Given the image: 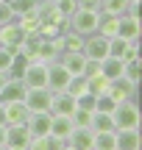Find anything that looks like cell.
Returning <instances> with one entry per match:
<instances>
[{
  "mask_svg": "<svg viewBox=\"0 0 142 150\" xmlns=\"http://www.w3.org/2000/svg\"><path fill=\"white\" fill-rule=\"evenodd\" d=\"M111 122H114V131H120V128H139L142 125V114H139L137 100L117 103L114 111H111Z\"/></svg>",
  "mask_w": 142,
  "mask_h": 150,
  "instance_id": "cell-1",
  "label": "cell"
},
{
  "mask_svg": "<svg viewBox=\"0 0 142 150\" xmlns=\"http://www.w3.org/2000/svg\"><path fill=\"white\" fill-rule=\"evenodd\" d=\"M67 22H70V31L81 33V36H89V33H95V31H98L100 11H98V8H81V6H78Z\"/></svg>",
  "mask_w": 142,
  "mask_h": 150,
  "instance_id": "cell-2",
  "label": "cell"
},
{
  "mask_svg": "<svg viewBox=\"0 0 142 150\" xmlns=\"http://www.w3.org/2000/svg\"><path fill=\"white\" fill-rule=\"evenodd\" d=\"M22 39H25V31L20 28V22H17V20L0 25V47H6L9 53H20Z\"/></svg>",
  "mask_w": 142,
  "mask_h": 150,
  "instance_id": "cell-3",
  "label": "cell"
},
{
  "mask_svg": "<svg viewBox=\"0 0 142 150\" xmlns=\"http://www.w3.org/2000/svg\"><path fill=\"white\" fill-rule=\"evenodd\" d=\"M84 56H87L89 61L109 59V39L100 36V33H89V36H84Z\"/></svg>",
  "mask_w": 142,
  "mask_h": 150,
  "instance_id": "cell-4",
  "label": "cell"
},
{
  "mask_svg": "<svg viewBox=\"0 0 142 150\" xmlns=\"http://www.w3.org/2000/svg\"><path fill=\"white\" fill-rule=\"evenodd\" d=\"M50 97H53V92L50 89H25V97H22V103H25V108L31 114L36 111H50Z\"/></svg>",
  "mask_w": 142,
  "mask_h": 150,
  "instance_id": "cell-5",
  "label": "cell"
},
{
  "mask_svg": "<svg viewBox=\"0 0 142 150\" xmlns=\"http://www.w3.org/2000/svg\"><path fill=\"white\" fill-rule=\"evenodd\" d=\"M137 89H139L137 83H131V81H126V78H117V81H109L106 95L114 103H126V100H137Z\"/></svg>",
  "mask_w": 142,
  "mask_h": 150,
  "instance_id": "cell-6",
  "label": "cell"
},
{
  "mask_svg": "<svg viewBox=\"0 0 142 150\" xmlns=\"http://www.w3.org/2000/svg\"><path fill=\"white\" fill-rule=\"evenodd\" d=\"M22 83L28 86V89H48V64H42V61H31V64L25 67V72H22Z\"/></svg>",
  "mask_w": 142,
  "mask_h": 150,
  "instance_id": "cell-7",
  "label": "cell"
},
{
  "mask_svg": "<svg viewBox=\"0 0 142 150\" xmlns=\"http://www.w3.org/2000/svg\"><path fill=\"white\" fill-rule=\"evenodd\" d=\"M31 131H28V125H6V145L11 150H28L31 145Z\"/></svg>",
  "mask_w": 142,
  "mask_h": 150,
  "instance_id": "cell-8",
  "label": "cell"
},
{
  "mask_svg": "<svg viewBox=\"0 0 142 150\" xmlns=\"http://www.w3.org/2000/svg\"><path fill=\"white\" fill-rule=\"evenodd\" d=\"M117 36L126 39V42H139V36H142V22H139V17L123 14L120 20H117Z\"/></svg>",
  "mask_w": 142,
  "mask_h": 150,
  "instance_id": "cell-9",
  "label": "cell"
},
{
  "mask_svg": "<svg viewBox=\"0 0 142 150\" xmlns=\"http://www.w3.org/2000/svg\"><path fill=\"white\" fill-rule=\"evenodd\" d=\"M25 89L28 86L22 83V78H6L3 81V86H0V103H17V100H22L25 97Z\"/></svg>",
  "mask_w": 142,
  "mask_h": 150,
  "instance_id": "cell-10",
  "label": "cell"
},
{
  "mask_svg": "<svg viewBox=\"0 0 142 150\" xmlns=\"http://www.w3.org/2000/svg\"><path fill=\"white\" fill-rule=\"evenodd\" d=\"M139 147H142L139 128H120V131H114V150H139Z\"/></svg>",
  "mask_w": 142,
  "mask_h": 150,
  "instance_id": "cell-11",
  "label": "cell"
},
{
  "mask_svg": "<svg viewBox=\"0 0 142 150\" xmlns=\"http://www.w3.org/2000/svg\"><path fill=\"white\" fill-rule=\"evenodd\" d=\"M50 120H53V114L50 111H36V114H28V131H31L33 139H39V136H48L50 134Z\"/></svg>",
  "mask_w": 142,
  "mask_h": 150,
  "instance_id": "cell-12",
  "label": "cell"
},
{
  "mask_svg": "<svg viewBox=\"0 0 142 150\" xmlns=\"http://www.w3.org/2000/svg\"><path fill=\"white\" fill-rule=\"evenodd\" d=\"M67 81H70V72L59 64V59L50 61V64H48V89L50 92H64Z\"/></svg>",
  "mask_w": 142,
  "mask_h": 150,
  "instance_id": "cell-13",
  "label": "cell"
},
{
  "mask_svg": "<svg viewBox=\"0 0 142 150\" xmlns=\"http://www.w3.org/2000/svg\"><path fill=\"white\" fill-rule=\"evenodd\" d=\"M72 111H75V97L67 95V92H53V97H50V114L70 117Z\"/></svg>",
  "mask_w": 142,
  "mask_h": 150,
  "instance_id": "cell-14",
  "label": "cell"
},
{
  "mask_svg": "<svg viewBox=\"0 0 142 150\" xmlns=\"http://www.w3.org/2000/svg\"><path fill=\"white\" fill-rule=\"evenodd\" d=\"M56 45H59L61 53H84V36L75 31H70L67 28L61 36H56Z\"/></svg>",
  "mask_w": 142,
  "mask_h": 150,
  "instance_id": "cell-15",
  "label": "cell"
},
{
  "mask_svg": "<svg viewBox=\"0 0 142 150\" xmlns=\"http://www.w3.org/2000/svg\"><path fill=\"white\" fill-rule=\"evenodd\" d=\"M61 56L59 45H56V39H39L36 45V56H33V61H42V64H50V61H56Z\"/></svg>",
  "mask_w": 142,
  "mask_h": 150,
  "instance_id": "cell-16",
  "label": "cell"
},
{
  "mask_svg": "<svg viewBox=\"0 0 142 150\" xmlns=\"http://www.w3.org/2000/svg\"><path fill=\"white\" fill-rule=\"evenodd\" d=\"M59 64L64 67L70 75H84V70H87V56L84 53H61Z\"/></svg>",
  "mask_w": 142,
  "mask_h": 150,
  "instance_id": "cell-17",
  "label": "cell"
},
{
  "mask_svg": "<svg viewBox=\"0 0 142 150\" xmlns=\"http://www.w3.org/2000/svg\"><path fill=\"white\" fill-rule=\"evenodd\" d=\"M92 136H95L92 128H72V134L67 136V145L72 150H89L92 147Z\"/></svg>",
  "mask_w": 142,
  "mask_h": 150,
  "instance_id": "cell-18",
  "label": "cell"
},
{
  "mask_svg": "<svg viewBox=\"0 0 142 150\" xmlns=\"http://www.w3.org/2000/svg\"><path fill=\"white\" fill-rule=\"evenodd\" d=\"M28 108H25V103L22 100H17V103H6V125H25L28 122Z\"/></svg>",
  "mask_w": 142,
  "mask_h": 150,
  "instance_id": "cell-19",
  "label": "cell"
},
{
  "mask_svg": "<svg viewBox=\"0 0 142 150\" xmlns=\"http://www.w3.org/2000/svg\"><path fill=\"white\" fill-rule=\"evenodd\" d=\"M72 120L70 117H61V114H53V120H50V136H56V139L67 142V136L72 134Z\"/></svg>",
  "mask_w": 142,
  "mask_h": 150,
  "instance_id": "cell-20",
  "label": "cell"
},
{
  "mask_svg": "<svg viewBox=\"0 0 142 150\" xmlns=\"http://www.w3.org/2000/svg\"><path fill=\"white\" fill-rule=\"evenodd\" d=\"M100 72L106 75L109 81H117V78H123V59H103L100 61Z\"/></svg>",
  "mask_w": 142,
  "mask_h": 150,
  "instance_id": "cell-21",
  "label": "cell"
},
{
  "mask_svg": "<svg viewBox=\"0 0 142 150\" xmlns=\"http://www.w3.org/2000/svg\"><path fill=\"white\" fill-rule=\"evenodd\" d=\"M67 142L56 139V136H39V139H31V145H28V150H61Z\"/></svg>",
  "mask_w": 142,
  "mask_h": 150,
  "instance_id": "cell-22",
  "label": "cell"
},
{
  "mask_svg": "<svg viewBox=\"0 0 142 150\" xmlns=\"http://www.w3.org/2000/svg\"><path fill=\"white\" fill-rule=\"evenodd\" d=\"M17 22H20V28L25 31V36H28V33H33V36H36L39 25H42V20H39V14H36V11H28V14H20V17H17Z\"/></svg>",
  "mask_w": 142,
  "mask_h": 150,
  "instance_id": "cell-23",
  "label": "cell"
},
{
  "mask_svg": "<svg viewBox=\"0 0 142 150\" xmlns=\"http://www.w3.org/2000/svg\"><path fill=\"white\" fill-rule=\"evenodd\" d=\"M92 150H114V131H95Z\"/></svg>",
  "mask_w": 142,
  "mask_h": 150,
  "instance_id": "cell-24",
  "label": "cell"
},
{
  "mask_svg": "<svg viewBox=\"0 0 142 150\" xmlns=\"http://www.w3.org/2000/svg\"><path fill=\"white\" fill-rule=\"evenodd\" d=\"M131 0H100V14H111V17H123Z\"/></svg>",
  "mask_w": 142,
  "mask_h": 150,
  "instance_id": "cell-25",
  "label": "cell"
},
{
  "mask_svg": "<svg viewBox=\"0 0 142 150\" xmlns=\"http://www.w3.org/2000/svg\"><path fill=\"white\" fill-rule=\"evenodd\" d=\"M106 89H109V78H106L103 72H95L87 78V92H92V95H106Z\"/></svg>",
  "mask_w": 142,
  "mask_h": 150,
  "instance_id": "cell-26",
  "label": "cell"
},
{
  "mask_svg": "<svg viewBox=\"0 0 142 150\" xmlns=\"http://www.w3.org/2000/svg\"><path fill=\"white\" fill-rule=\"evenodd\" d=\"M123 78L139 86V81H142V64H139V59H134V61H123Z\"/></svg>",
  "mask_w": 142,
  "mask_h": 150,
  "instance_id": "cell-27",
  "label": "cell"
},
{
  "mask_svg": "<svg viewBox=\"0 0 142 150\" xmlns=\"http://www.w3.org/2000/svg\"><path fill=\"white\" fill-rule=\"evenodd\" d=\"M31 64V59H28L25 53H14L11 56V67H9V75L11 78H22V72H25V67Z\"/></svg>",
  "mask_w": 142,
  "mask_h": 150,
  "instance_id": "cell-28",
  "label": "cell"
},
{
  "mask_svg": "<svg viewBox=\"0 0 142 150\" xmlns=\"http://www.w3.org/2000/svg\"><path fill=\"white\" fill-rule=\"evenodd\" d=\"M92 131H114V122H111V114L103 111H92V122H89Z\"/></svg>",
  "mask_w": 142,
  "mask_h": 150,
  "instance_id": "cell-29",
  "label": "cell"
},
{
  "mask_svg": "<svg viewBox=\"0 0 142 150\" xmlns=\"http://www.w3.org/2000/svg\"><path fill=\"white\" fill-rule=\"evenodd\" d=\"M64 92H67V95H72V97L84 95V92H87V78H84V75H70V81H67Z\"/></svg>",
  "mask_w": 142,
  "mask_h": 150,
  "instance_id": "cell-30",
  "label": "cell"
},
{
  "mask_svg": "<svg viewBox=\"0 0 142 150\" xmlns=\"http://www.w3.org/2000/svg\"><path fill=\"white\" fill-rule=\"evenodd\" d=\"M72 125L75 128H89V122H92V111H84V108H75V111L70 114Z\"/></svg>",
  "mask_w": 142,
  "mask_h": 150,
  "instance_id": "cell-31",
  "label": "cell"
},
{
  "mask_svg": "<svg viewBox=\"0 0 142 150\" xmlns=\"http://www.w3.org/2000/svg\"><path fill=\"white\" fill-rule=\"evenodd\" d=\"M39 0H11V8H14V14H28V11H36Z\"/></svg>",
  "mask_w": 142,
  "mask_h": 150,
  "instance_id": "cell-32",
  "label": "cell"
},
{
  "mask_svg": "<svg viewBox=\"0 0 142 150\" xmlns=\"http://www.w3.org/2000/svg\"><path fill=\"white\" fill-rule=\"evenodd\" d=\"M53 6H56V11H59L64 20H70V17H72V11L78 8V3H75V0H53Z\"/></svg>",
  "mask_w": 142,
  "mask_h": 150,
  "instance_id": "cell-33",
  "label": "cell"
},
{
  "mask_svg": "<svg viewBox=\"0 0 142 150\" xmlns=\"http://www.w3.org/2000/svg\"><path fill=\"white\" fill-rule=\"evenodd\" d=\"M114 106H117V103L111 100L109 95H98V100H95V111H103V114H111Z\"/></svg>",
  "mask_w": 142,
  "mask_h": 150,
  "instance_id": "cell-34",
  "label": "cell"
},
{
  "mask_svg": "<svg viewBox=\"0 0 142 150\" xmlns=\"http://www.w3.org/2000/svg\"><path fill=\"white\" fill-rule=\"evenodd\" d=\"M126 39H120V36H111L109 39V56H111V59H120V56H123V50H126Z\"/></svg>",
  "mask_w": 142,
  "mask_h": 150,
  "instance_id": "cell-35",
  "label": "cell"
},
{
  "mask_svg": "<svg viewBox=\"0 0 142 150\" xmlns=\"http://www.w3.org/2000/svg\"><path fill=\"white\" fill-rule=\"evenodd\" d=\"M11 20H17L11 3H9V0H0V25H6V22H11Z\"/></svg>",
  "mask_w": 142,
  "mask_h": 150,
  "instance_id": "cell-36",
  "label": "cell"
},
{
  "mask_svg": "<svg viewBox=\"0 0 142 150\" xmlns=\"http://www.w3.org/2000/svg\"><path fill=\"white\" fill-rule=\"evenodd\" d=\"M11 56L14 53H9L6 47H0V72H6V75H9V67H11Z\"/></svg>",
  "mask_w": 142,
  "mask_h": 150,
  "instance_id": "cell-37",
  "label": "cell"
},
{
  "mask_svg": "<svg viewBox=\"0 0 142 150\" xmlns=\"http://www.w3.org/2000/svg\"><path fill=\"white\" fill-rule=\"evenodd\" d=\"M81 8H98L100 11V0H75Z\"/></svg>",
  "mask_w": 142,
  "mask_h": 150,
  "instance_id": "cell-38",
  "label": "cell"
},
{
  "mask_svg": "<svg viewBox=\"0 0 142 150\" xmlns=\"http://www.w3.org/2000/svg\"><path fill=\"white\" fill-rule=\"evenodd\" d=\"M0 125H6V103H0Z\"/></svg>",
  "mask_w": 142,
  "mask_h": 150,
  "instance_id": "cell-39",
  "label": "cell"
},
{
  "mask_svg": "<svg viewBox=\"0 0 142 150\" xmlns=\"http://www.w3.org/2000/svg\"><path fill=\"white\" fill-rule=\"evenodd\" d=\"M0 145H6V125H0Z\"/></svg>",
  "mask_w": 142,
  "mask_h": 150,
  "instance_id": "cell-40",
  "label": "cell"
},
{
  "mask_svg": "<svg viewBox=\"0 0 142 150\" xmlns=\"http://www.w3.org/2000/svg\"><path fill=\"white\" fill-rule=\"evenodd\" d=\"M6 78H9V75H6V72H0V86H3V81H6Z\"/></svg>",
  "mask_w": 142,
  "mask_h": 150,
  "instance_id": "cell-41",
  "label": "cell"
},
{
  "mask_svg": "<svg viewBox=\"0 0 142 150\" xmlns=\"http://www.w3.org/2000/svg\"><path fill=\"white\" fill-rule=\"evenodd\" d=\"M0 150H11V147H9V145H0Z\"/></svg>",
  "mask_w": 142,
  "mask_h": 150,
  "instance_id": "cell-42",
  "label": "cell"
},
{
  "mask_svg": "<svg viewBox=\"0 0 142 150\" xmlns=\"http://www.w3.org/2000/svg\"><path fill=\"white\" fill-rule=\"evenodd\" d=\"M61 150H72V147H70V145H64V147H61Z\"/></svg>",
  "mask_w": 142,
  "mask_h": 150,
  "instance_id": "cell-43",
  "label": "cell"
},
{
  "mask_svg": "<svg viewBox=\"0 0 142 150\" xmlns=\"http://www.w3.org/2000/svg\"><path fill=\"white\" fill-rule=\"evenodd\" d=\"M131 3H134V0H131Z\"/></svg>",
  "mask_w": 142,
  "mask_h": 150,
  "instance_id": "cell-44",
  "label": "cell"
},
{
  "mask_svg": "<svg viewBox=\"0 0 142 150\" xmlns=\"http://www.w3.org/2000/svg\"><path fill=\"white\" fill-rule=\"evenodd\" d=\"M89 150H92V147H89Z\"/></svg>",
  "mask_w": 142,
  "mask_h": 150,
  "instance_id": "cell-45",
  "label": "cell"
},
{
  "mask_svg": "<svg viewBox=\"0 0 142 150\" xmlns=\"http://www.w3.org/2000/svg\"><path fill=\"white\" fill-rule=\"evenodd\" d=\"M9 3H11V0H9Z\"/></svg>",
  "mask_w": 142,
  "mask_h": 150,
  "instance_id": "cell-46",
  "label": "cell"
}]
</instances>
